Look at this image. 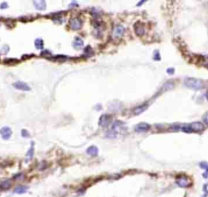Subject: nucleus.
<instances>
[{"label":"nucleus","instance_id":"nucleus-1","mask_svg":"<svg viewBox=\"0 0 208 197\" xmlns=\"http://www.w3.org/2000/svg\"><path fill=\"white\" fill-rule=\"evenodd\" d=\"M184 84L185 85L192 90L195 91H199L203 89L204 87V84L202 80H199L197 78H193V77H187L184 80Z\"/></svg>","mask_w":208,"mask_h":197},{"label":"nucleus","instance_id":"nucleus-2","mask_svg":"<svg viewBox=\"0 0 208 197\" xmlns=\"http://www.w3.org/2000/svg\"><path fill=\"white\" fill-rule=\"evenodd\" d=\"M112 121V117L111 115H108V114H103L102 115L100 118H99V122L98 125L103 128L107 127Z\"/></svg>","mask_w":208,"mask_h":197},{"label":"nucleus","instance_id":"nucleus-3","mask_svg":"<svg viewBox=\"0 0 208 197\" xmlns=\"http://www.w3.org/2000/svg\"><path fill=\"white\" fill-rule=\"evenodd\" d=\"M70 28L73 30H79L82 27V21L77 18V17H73L69 21Z\"/></svg>","mask_w":208,"mask_h":197},{"label":"nucleus","instance_id":"nucleus-4","mask_svg":"<svg viewBox=\"0 0 208 197\" xmlns=\"http://www.w3.org/2000/svg\"><path fill=\"white\" fill-rule=\"evenodd\" d=\"M176 184L181 187H188L190 185V181L185 176H181L177 178Z\"/></svg>","mask_w":208,"mask_h":197},{"label":"nucleus","instance_id":"nucleus-5","mask_svg":"<svg viewBox=\"0 0 208 197\" xmlns=\"http://www.w3.org/2000/svg\"><path fill=\"white\" fill-rule=\"evenodd\" d=\"M12 85H13V86H14L16 89H17V90H20V91H29L31 90L29 85H28V84H26L25 82H24V81H16V82H14Z\"/></svg>","mask_w":208,"mask_h":197},{"label":"nucleus","instance_id":"nucleus-6","mask_svg":"<svg viewBox=\"0 0 208 197\" xmlns=\"http://www.w3.org/2000/svg\"><path fill=\"white\" fill-rule=\"evenodd\" d=\"M11 134H12V131H11V128L7 127V126L3 127L0 130V134L2 136V138L5 140H7L11 138Z\"/></svg>","mask_w":208,"mask_h":197},{"label":"nucleus","instance_id":"nucleus-7","mask_svg":"<svg viewBox=\"0 0 208 197\" xmlns=\"http://www.w3.org/2000/svg\"><path fill=\"white\" fill-rule=\"evenodd\" d=\"M134 31L138 36H142L145 33V28L142 22H136L134 25Z\"/></svg>","mask_w":208,"mask_h":197},{"label":"nucleus","instance_id":"nucleus-8","mask_svg":"<svg viewBox=\"0 0 208 197\" xmlns=\"http://www.w3.org/2000/svg\"><path fill=\"white\" fill-rule=\"evenodd\" d=\"M125 31L124 27L121 25H118L114 28L113 30V37H122Z\"/></svg>","mask_w":208,"mask_h":197},{"label":"nucleus","instance_id":"nucleus-9","mask_svg":"<svg viewBox=\"0 0 208 197\" xmlns=\"http://www.w3.org/2000/svg\"><path fill=\"white\" fill-rule=\"evenodd\" d=\"M150 126L149 124L145 122H142L138 124V125L135 126L134 130H135V131H137V132H138V133H142V132H146V131H147L148 130H150Z\"/></svg>","mask_w":208,"mask_h":197},{"label":"nucleus","instance_id":"nucleus-10","mask_svg":"<svg viewBox=\"0 0 208 197\" xmlns=\"http://www.w3.org/2000/svg\"><path fill=\"white\" fill-rule=\"evenodd\" d=\"M193 132H200L203 130L204 126L202 122H193L189 125Z\"/></svg>","mask_w":208,"mask_h":197},{"label":"nucleus","instance_id":"nucleus-11","mask_svg":"<svg viewBox=\"0 0 208 197\" xmlns=\"http://www.w3.org/2000/svg\"><path fill=\"white\" fill-rule=\"evenodd\" d=\"M33 4H34V7H36V9L39 10V11H43L47 8V3L45 1H34L33 2Z\"/></svg>","mask_w":208,"mask_h":197},{"label":"nucleus","instance_id":"nucleus-12","mask_svg":"<svg viewBox=\"0 0 208 197\" xmlns=\"http://www.w3.org/2000/svg\"><path fill=\"white\" fill-rule=\"evenodd\" d=\"M147 108H148L147 104H142L140 106L136 107L134 109V113L135 115H139V114L142 113L144 111H146L147 109Z\"/></svg>","mask_w":208,"mask_h":197},{"label":"nucleus","instance_id":"nucleus-13","mask_svg":"<svg viewBox=\"0 0 208 197\" xmlns=\"http://www.w3.org/2000/svg\"><path fill=\"white\" fill-rule=\"evenodd\" d=\"M86 153L91 156H96L98 154V149L96 146H90L86 150Z\"/></svg>","mask_w":208,"mask_h":197},{"label":"nucleus","instance_id":"nucleus-14","mask_svg":"<svg viewBox=\"0 0 208 197\" xmlns=\"http://www.w3.org/2000/svg\"><path fill=\"white\" fill-rule=\"evenodd\" d=\"M33 155H34V144H33V142H32L31 143V147L29 149L26 154V161L31 160L33 157Z\"/></svg>","mask_w":208,"mask_h":197},{"label":"nucleus","instance_id":"nucleus-15","mask_svg":"<svg viewBox=\"0 0 208 197\" xmlns=\"http://www.w3.org/2000/svg\"><path fill=\"white\" fill-rule=\"evenodd\" d=\"M27 190H28V186H18L15 188L14 192L16 193V194H24V193H25L27 192Z\"/></svg>","mask_w":208,"mask_h":197},{"label":"nucleus","instance_id":"nucleus-16","mask_svg":"<svg viewBox=\"0 0 208 197\" xmlns=\"http://www.w3.org/2000/svg\"><path fill=\"white\" fill-rule=\"evenodd\" d=\"M11 187V182L5 180L0 183V190H7Z\"/></svg>","mask_w":208,"mask_h":197},{"label":"nucleus","instance_id":"nucleus-17","mask_svg":"<svg viewBox=\"0 0 208 197\" xmlns=\"http://www.w3.org/2000/svg\"><path fill=\"white\" fill-rule=\"evenodd\" d=\"M84 45V43H83V40L79 37H76L75 38L74 41V47L77 49H80L83 47Z\"/></svg>","mask_w":208,"mask_h":197},{"label":"nucleus","instance_id":"nucleus-18","mask_svg":"<svg viewBox=\"0 0 208 197\" xmlns=\"http://www.w3.org/2000/svg\"><path fill=\"white\" fill-rule=\"evenodd\" d=\"M35 47L38 50H43V48H44V42H43V39H41V38H37L35 40Z\"/></svg>","mask_w":208,"mask_h":197},{"label":"nucleus","instance_id":"nucleus-19","mask_svg":"<svg viewBox=\"0 0 208 197\" xmlns=\"http://www.w3.org/2000/svg\"><path fill=\"white\" fill-rule=\"evenodd\" d=\"M199 166L202 169H204L206 171H208V163H207V162H201L199 164Z\"/></svg>","mask_w":208,"mask_h":197},{"label":"nucleus","instance_id":"nucleus-20","mask_svg":"<svg viewBox=\"0 0 208 197\" xmlns=\"http://www.w3.org/2000/svg\"><path fill=\"white\" fill-rule=\"evenodd\" d=\"M21 135H22V137H24V138H29V137L30 136V135H29V133L26 130H22Z\"/></svg>","mask_w":208,"mask_h":197},{"label":"nucleus","instance_id":"nucleus-21","mask_svg":"<svg viewBox=\"0 0 208 197\" xmlns=\"http://www.w3.org/2000/svg\"><path fill=\"white\" fill-rule=\"evenodd\" d=\"M12 61H14V62H18V60L16 59H7L4 60V62H5L6 64H10V63H12Z\"/></svg>","mask_w":208,"mask_h":197},{"label":"nucleus","instance_id":"nucleus-22","mask_svg":"<svg viewBox=\"0 0 208 197\" xmlns=\"http://www.w3.org/2000/svg\"><path fill=\"white\" fill-rule=\"evenodd\" d=\"M154 59L155 60H159L160 59V55H159V52L157 51L155 52V55H154Z\"/></svg>","mask_w":208,"mask_h":197},{"label":"nucleus","instance_id":"nucleus-23","mask_svg":"<svg viewBox=\"0 0 208 197\" xmlns=\"http://www.w3.org/2000/svg\"><path fill=\"white\" fill-rule=\"evenodd\" d=\"M203 122H205V124H207V125L208 126V112L207 113H206V114L203 116Z\"/></svg>","mask_w":208,"mask_h":197},{"label":"nucleus","instance_id":"nucleus-24","mask_svg":"<svg viewBox=\"0 0 208 197\" xmlns=\"http://www.w3.org/2000/svg\"><path fill=\"white\" fill-rule=\"evenodd\" d=\"M174 72H175V70H174L173 68H168V69H167V73L169 75H172L174 73Z\"/></svg>","mask_w":208,"mask_h":197},{"label":"nucleus","instance_id":"nucleus-25","mask_svg":"<svg viewBox=\"0 0 208 197\" xmlns=\"http://www.w3.org/2000/svg\"><path fill=\"white\" fill-rule=\"evenodd\" d=\"M24 178V175L22 174H17V175L15 176V179H17V180H19V179H22Z\"/></svg>","mask_w":208,"mask_h":197},{"label":"nucleus","instance_id":"nucleus-26","mask_svg":"<svg viewBox=\"0 0 208 197\" xmlns=\"http://www.w3.org/2000/svg\"><path fill=\"white\" fill-rule=\"evenodd\" d=\"M7 7H8V5H7V3H3L0 5V8H1V9H4V8H7Z\"/></svg>","mask_w":208,"mask_h":197},{"label":"nucleus","instance_id":"nucleus-27","mask_svg":"<svg viewBox=\"0 0 208 197\" xmlns=\"http://www.w3.org/2000/svg\"><path fill=\"white\" fill-rule=\"evenodd\" d=\"M203 176L204 178H208V171H205V173H203Z\"/></svg>","mask_w":208,"mask_h":197},{"label":"nucleus","instance_id":"nucleus-28","mask_svg":"<svg viewBox=\"0 0 208 197\" xmlns=\"http://www.w3.org/2000/svg\"><path fill=\"white\" fill-rule=\"evenodd\" d=\"M145 2H146V1H141V2H140V3H139L138 4V6L142 5V3H145Z\"/></svg>","mask_w":208,"mask_h":197},{"label":"nucleus","instance_id":"nucleus-29","mask_svg":"<svg viewBox=\"0 0 208 197\" xmlns=\"http://www.w3.org/2000/svg\"><path fill=\"white\" fill-rule=\"evenodd\" d=\"M206 98H207V100H208V90L207 91V92H206Z\"/></svg>","mask_w":208,"mask_h":197},{"label":"nucleus","instance_id":"nucleus-30","mask_svg":"<svg viewBox=\"0 0 208 197\" xmlns=\"http://www.w3.org/2000/svg\"><path fill=\"white\" fill-rule=\"evenodd\" d=\"M203 197H207V196H205V195H204V196H203Z\"/></svg>","mask_w":208,"mask_h":197}]
</instances>
